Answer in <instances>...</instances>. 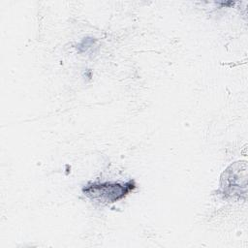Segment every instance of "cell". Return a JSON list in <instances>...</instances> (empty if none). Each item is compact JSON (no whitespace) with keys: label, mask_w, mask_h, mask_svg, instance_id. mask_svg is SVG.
<instances>
[{"label":"cell","mask_w":248,"mask_h":248,"mask_svg":"<svg viewBox=\"0 0 248 248\" xmlns=\"http://www.w3.org/2000/svg\"><path fill=\"white\" fill-rule=\"evenodd\" d=\"M136 188L134 180L125 183H89L82 188V193L92 201L102 203H112L125 198Z\"/></svg>","instance_id":"6da1fadb"},{"label":"cell","mask_w":248,"mask_h":248,"mask_svg":"<svg viewBox=\"0 0 248 248\" xmlns=\"http://www.w3.org/2000/svg\"><path fill=\"white\" fill-rule=\"evenodd\" d=\"M247 186V164L245 161L232 164L221 175L220 189L218 192L226 198L241 194L246 196Z\"/></svg>","instance_id":"7a4b0ae2"}]
</instances>
